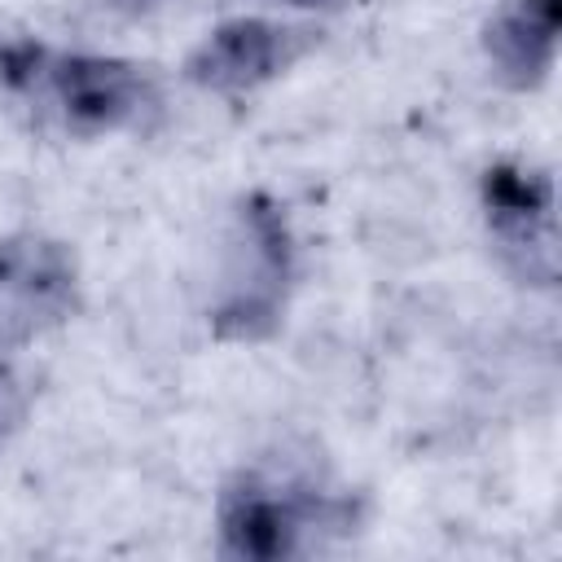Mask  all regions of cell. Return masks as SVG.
Returning a JSON list of instances; mask_svg holds the SVG:
<instances>
[{
	"mask_svg": "<svg viewBox=\"0 0 562 562\" xmlns=\"http://www.w3.org/2000/svg\"><path fill=\"white\" fill-rule=\"evenodd\" d=\"M0 79L44 97L75 136L119 132L154 105L149 70L110 53H48L22 40L0 48Z\"/></svg>",
	"mask_w": 562,
	"mask_h": 562,
	"instance_id": "6da1fadb",
	"label": "cell"
},
{
	"mask_svg": "<svg viewBox=\"0 0 562 562\" xmlns=\"http://www.w3.org/2000/svg\"><path fill=\"white\" fill-rule=\"evenodd\" d=\"M290 272H294L290 224L277 211V202L250 193L237 211V228L228 241V268H224L220 294L211 303L215 338L259 342V338L277 334L281 312H285Z\"/></svg>",
	"mask_w": 562,
	"mask_h": 562,
	"instance_id": "7a4b0ae2",
	"label": "cell"
},
{
	"mask_svg": "<svg viewBox=\"0 0 562 562\" xmlns=\"http://www.w3.org/2000/svg\"><path fill=\"white\" fill-rule=\"evenodd\" d=\"M316 44L312 26L263 18V13H241L215 22L184 57V79L206 88V92H255L272 79H281L307 48Z\"/></svg>",
	"mask_w": 562,
	"mask_h": 562,
	"instance_id": "3957f363",
	"label": "cell"
},
{
	"mask_svg": "<svg viewBox=\"0 0 562 562\" xmlns=\"http://www.w3.org/2000/svg\"><path fill=\"white\" fill-rule=\"evenodd\" d=\"M325 514H329V501L321 492H303L294 483H277L268 474L241 470L215 496L220 553L250 558V562L290 558L303 531Z\"/></svg>",
	"mask_w": 562,
	"mask_h": 562,
	"instance_id": "277c9868",
	"label": "cell"
},
{
	"mask_svg": "<svg viewBox=\"0 0 562 562\" xmlns=\"http://www.w3.org/2000/svg\"><path fill=\"white\" fill-rule=\"evenodd\" d=\"M79 299L75 250L44 233L0 237V342L22 347L26 338L61 325Z\"/></svg>",
	"mask_w": 562,
	"mask_h": 562,
	"instance_id": "5b68a950",
	"label": "cell"
},
{
	"mask_svg": "<svg viewBox=\"0 0 562 562\" xmlns=\"http://www.w3.org/2000/svg\"><path fill=\"white\" fill-rule=\"evenodd\" d=\"M483 206L501 250L527 281L549 285L558 272L553 255V180L531 167L496 162L483 176Z\"/></svg>",
	"mask_w": 562,
	"mask_h": 562,
	"instance_id": "8992f818",
	"label": "cell"
},
{
	"mask_svg": "<svg viewBox=\"0 0 562 562\" xmlns=\"http://www.w3.org/2000/svg\"><path fill=\"white\" fill-rule=\"evenodd\" d=\"M562 0H501L483 22V57L514 92H536L558 61Z\"/></svg>",
	"mask_w": 562,
	"mask_h": 562,
	"instance_id": "52a82bcc",
	"label": "cell"
},
{
	"mask_svg": "<svg viewBox=\"0 0 562 562\" xmlns=\"http://www.w3.org/2000/svg\"><path fill=\"white\" fill-rule=\"evenodd\" d=\"M35 404V386L18 364V347L0 342V439H9Z\"/></svg>",
	"mask_w": 562,
	"mask_h": 562,
	"instance_id": "ba28073f",
	"label": "cell"
},
{
	"mask_svg": "<svg viewBox=\"0 0 562 562\" xmlns=\"http://www.w3.org/2000/svg\"><path fill=\"white\" fill-rule=\"evenodd\" d=\"M281 4H290V9H321V13H329V9H342V4H356V0H281Z\"/></svg>",
	"mask_w": 562,
	"mask_h": 562,
	"instance_id": "9c48e42d",
	"label": "cell"
},
{
	"mask_svg": "<svg viewBox=\"0 0 562 562\" xmlns=\"http://www.w3.org/2000/svg\"><path fill=\"white\" fill-rule=\"evenodd\" d=\"M127 4H136V9H145V4H162V0H127Z\"/></svg>",
	"mask_w": 562,
	"mask_h": 562,
	"instance_id": "30bf717a",
	"label": "cell"
}]
</instances>
